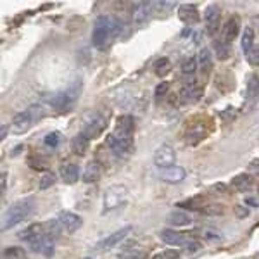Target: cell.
I'll use <instances>...</instances> for the list:
<instances>
[{
	"mask_svg": "<svg viewBox=\"0 0 259 259\" xmlns=\"http://www.w3.org/2000/svg\"><path fill=\"white\" fill-rule=\"evenodd\" d=\"M33 209H35V200H33L31 197L18 200L16 204H12V206L4 212V216H2V230L6 232V230L23 223L24 220L31 216Z\"/></svg>",
	"mask_w": 259,
	"mask_h": 259,
	"instance_id": "cell-1",
	"label": "cell"
},
{
	"mask_svg": "<svg viewBox=\"0 0 259 259\" xmlns=\"http://www.w3.org/2000/svg\"><path fill=\"white\" fill-rule=\"evenodd\" d=\"M116 35V19L109 18V16H100L95 21L94 31H92V41L95 47H102L109 36Z\"/></svg>",
	"mask_w": 259,
	"mask_h": 259,
	"instance_id": "cell-2",
	"label": "cell"
},
{
	"mask_svg": "<svg viewBox=\"0 0 259 259\" xmlns=\"http://www.w3.org/2000/svg\"><path fill=\"white\" fill-rule=\"evenodd\" d=\"M128 197V190L124 185H111L109 189L104 192V212H111L119 209L121 206H124Z\"/></svg>",
	"mask_w": 259,
	"mask_h": 259,
	"instance_id": "cell-3",
	"label": "cell"
},
{
	"mask_svg": "<svg viewBox=\"0 0 259 259\" xmlns=\"http://www.w3.org/2000/svg\"><path fill=\"white\" fill-rule=\"evenodd\" d=\"M175 161H177V154H175V149L168 144L159 145L156 149V152H154V164L159 169L173 168Z\"/></svg>",
	"mask_w": 259,
	"mask_h": 259,
	"instance_id": "cell-4",
	"label": "cell"
},
{
	"mask_svg": "<svg viewBox=\"0 0 259 259\" xmlns=\"http://www.w3.org/2000/svg\"><path fill=\"white\" fill-rule=\"evenodd\" d=\"M104 130H106V119L100 114H97V112H94V114L85 121V126H83L81 133L90 140V139H97V137L102 135Z\"/></svg>",
	"mask_w": 259,
	"mask_h": 259,
	"instance_id": "cell-5",
	"label": "cell"
},
{
	"mask_svg": "<svg viewBox=\"0 0 259 259\" xmlns=\"http://www.w3.org/2000/svg\"><path fill=\"white\" fill-rule=\"evenodd\" d=\"M78 90H68V92H59V94H54L52 97L49 99V104L54 107V109L59 111H66L69 107H73L74 100L78 97Z\"/></svg>",
	"mask_w": 259,
	"mask_h": 259,
	"instance_id": "cell-6",
	"label": "cell"
},
{
	"mask_svg": "<svg viewBox=\"0 0 259 259\" xmlns=\"http://www.w3.org/2000/svg\"><path fill=\"white\" fill-rule=\"evenodd\" d=\"M107 145L118 157H126L133 150V139H121V137L109 135L107 137Z\"/></svg>",
	"mask_w": 259,
	"mask_h": 259,
	"instance_id": "cell-7",
	"label": "cell"
},
{
	"mask_svg": "<svg viewBox=\"0 0 259 259\" xmlns=\"http://www.w3.org/2000/svg\"><path fill=\"white\" fill-rule=\"evenodd\" d=\"M130 232H132V227H124L121 230H116L114 233H109L106 239L99 240L97 245H95V249H97V250H109L112 247H116L119 242H123L124 239H126V235Z\"/></svg>",
	"mask_w": 259,
	"mask_h": 259,
	"instance_id": "cell-8",
	"label": "cell"
},
{
	"mask_svg": "<svg viewBox=\"0 0 259 259\" xmlns=\"http://www.w3.org/2000/svg\"><path fill=\"white\" fill-rule=\"evenodd\" d=\"M220 18H221V9L214 4L206 7L204 12V23H206V31L212 36L216 31L220 30Z\"/></svg>",
	"mask_w": 259,
	"mask_h": 259,
	"instance_id": "cell-9",
	"label": "cell"
},
{
	"mask_svg": "<svg viewBox=\"0 0 259 259\" xmlns=\"http://www.w3.org/2000/svg\"><path fill=\"white\" fill-rule=\"evenodd\" d=\"M36 121L35 118H33V114L30 111H23V112H18V114L12 118V130H14L16 133H24V132H28L33 124H35Z\"/></svg>",
	"mask_w": 259,
	"mask_h": 259,
	"instance_id": "cell-10",
	"label": "cell"
},
{
	"mask_svg": "<svg viewBox=\"0 0 259 259\" xmlns=\"http://www.w3.org/2000/svg\"><path fill=\"white\" fill-rule=\"evenodd\" d=\"M57 220H59L61 227L68 233H74L76 230H80L81 223H83L80 216L74 214V212H71V211H61L59 216H57Z\"/></svg>",
	"mask_w": 259,
	"mask_h": 259,
	"instance_id": "cell-11",
	"label": "cell"
},
{
	"mask_svg": "<svg viewBox=\"0 0 259 259\" xmlns=\"http://www.w3.org/2000/svg\"><path fill=\"white\" fill-rule=\"evenodd\" d=\"M239 31H240V18L239 16H232V18L225 23L223 30H221V40L230 45L239 36Z\"/></svg>",
	"mask_w": 259,
	"mask_h": 259,
	"instance_id": "cell-12",
	"label": "cell"
},
{
	"mask_svg": "<svg viewBox=\"0 0 259 259\" xmlns=\"http://www.w3.org/2000/svg\"><path fill=\"white\" fill-rule=\"evenodd\" d=\"M178 18L182 23L192 26V24H197L200 21V14H199L197 7L192 6V4H182V6L178 7Z\"/></svg>",
	"mask_w": 259,
	"mask_h": 259,
	"instance_id": "cell-13",
	"label": "cell"
},
{
	"mask_svg": "<svg viewBox=\"0 0 259 259\" xmlns=\"http://www.w3.org/2000/svg\"><path fill=\"white\" fill-rule=\"evenodd\" d=\"M133 130H135V123H133L132 116H119L118 123H116V137L121 139H133Z\"/></svg>",
	"mask_w": 259,
	"mask_h": 259,
	"instance_id": "cell-14",
	"label": "cell"
},
{
	"mask_svg": "<svg viewBox=\"0 0 259 259\" xmlns=\"http://www.w3.org/2000/svg\"><path fill=\"white\" fill-rule=\"evenodd\" d=\"M152 6L154 4L149 2H140L137 4L135 11H133V23L135 26H145L150 19V12H152Z\"/></svg>",
	"mask_w": 259,
	"mask_h": 259,
	"instance_id": "cell-15",
	"label": "cell"
},
{
	"mask_svg": "<svg viewBox=\"0 0 259 259\" xmlns=\"http://www.w3.org/2000/svg\"><path fill=\"white\" fill-rule=\"evenodd\" d=\"M200 97H202V89L197 83H189L180 92V102L182 104H195Z\"/></svg>",
	"mask_w": 259,
	"mask_h": 259,
	"instance_id": "cell-16",
	"label": "cell"
},
{
	"mask_svg": "<svg viewBox=\"0 0 259 259\" xmlns=\"http://www.w3.org/2000/svg\"><path fill=\"white\" fill-rule=\"evenodd\" d=\"M185 177H187V173H185V169H183L182 166H173V168L159 169V178L162 180V182L171 183V185L183 182Z\"/></svg>",
	"mask_w": 259,
	"mask_h": 259,
	"instance_id": "cell-17",
	"label": "cell"
},
{
	"mask_svg": "<svg viewBox=\"0 0 259 259\" xmlns=\"http://www.w3.org/2000/svg\"><path fill=\"white\" fill-rule=\"evenodd\" d=\"M19 239L21 240H26L30 245L36 244V242H40L41 239H45V235H44V225H38V223L30 225V227H28L26 230H23V232L19 233Z\"/></svg>",
	"mask_w": 259,
	"mask_h": 259,
	"instance_id": "cell-18",
	"label": "cell"
},
{
	"mask_svg": "<svg viewBox=\"0 0 259 259\" xmlns=\"http://www.w3.org/2000/svg\"><path fill=\"white\" fill-rule=\"evenodd\" d=\"M161 240L168 245H185L190 239H187V235L183 232H178V230H162L161 232Z\"/></svg>",
	"mask_w": 259,
	"mask_h": 259,
	"instance_id": "cell-19",
	"label": "cell"
},
{
	"mask_svg": "<svg viewBox=\"0 0 259 259\" xmlns=\"http://www.w3.org/2000/svg\"><path fill=\"white\" fill-rule=\"evenodd\" d=\"M61 178L64 180V183L73 185V183H76L80 180V168L76 164H73V162H68V164H64L61 168Z\"/></svg>",
	"mask_w": 259,
	"mask_h": 259,
	"instance_id": "cell-20",
	"label": "cell"
},
{
	"mask_svg": "<svg viewBox=\"0 0 259 259\" xmlns=\"http://www.w3.org/2000/svg\"><path fill=\"white\" fill-rule=\"evenodd\" d=\"M166 221L171 225V227H187V225L192 223V216L189 214V212L185 211H171L168 214V218H166Z\"/></svg>",
	"mask_w": 259,
	"mask_h": 259,
	"instance_id": "cell-21",
	"label": "cell"
},
{
	"mask_svg": "<svg viewBox=\"0 0 259 259\" xmlns=\"http://www.w3.org/2000/svg\"><path fill=\"white\" fill-rule=\"evenodd\" d=\"M102 177V168H100V164L97 161H90L89 164H87L85 171H83V182L85 183H94L100 180Z\"/></svg>",
	"mask_w": 259,
	"mask_h": 259,
	"instance_id": "cell-22",
	"label": "cell"
},
{
	"mask_svg": "<svg viewBox=\"0 0 259 259\" xmlns=\"http://www.w3.org/2000/svg\"><path fill=\"white\" fill-rule=\"evenodd\" d=\"M61 223L59 220H49L47 223H44V235L49 240H57L61 237Z\"/></svg>",
	"mask_w": 259,
	"mask_h": 259,
	"instance_id": "cell-23",
	"label": "cell"
},
{
	"mask_svg": "<svg viewBox=\"0 0 259 259\" xmlns=\"http://www.w3.org/2000/svg\"><path fill=\"white\" fill-rule=\"evenodd\" d=\"M89 147H90V140L87 139L83 133H78L73 139V142H71V149H73V152L76 154V156H85Z\"/></svg>",
	"mask_w": 259,
	"mask_h": 259,
	"instance_id": "cell-24",
	"label": "cell"
},
{
	"mask_svg": "<svg viewBox=\"0 0 259 259\" xmlns=\"http://www.w3.org/2000/svg\"><path fill=\"white\" fill-rule=\"evenodd\" d=\"M197 61H199L200 71H202V73L207 76V74H209L211 71H212V54H211V50L209 49H202V50H200Z\"/></svg>",
	"mask_w": 259,
	"mask_h": 259,
	"instance_id": "cell-25",
	"label": "cell"
},
{
	"mask_svg": "<svg viewBox=\"0 0 259 259\" xmlns=\"http://www.w3.org/2000/svg\"><path fill=\"white\" fill-rule=\"evenodd\" d=\"M245 97L249 102H256L259 99V76L257 74H250L247 80V89H245Z\"/></svg>",
	"mask_w": 259,
	"mask_h": 259,
	"instance_id": "cell-26",
	"label": "cell"
},
{
	"mask_svg": "<svg viewBox=\"0 0 259 259\" xmlns=\"http://www.w3.org/2000/svg\"><path fill=\"white\" fill-rule=\"evenodd\" d=\"M232 185H233V189H237L239 192H245L252 187V178L245 173L237 175V177H233V180H232Z\"/></svg>",
	"mask_w": 259,
	"mask_h": 259,
	"instance_id": "cell-27",
	"label": "cell"
},
{
	"mask_svg": "<svg viewBox=\"0 0 259 259\" xmlns=\"http://www.w3.org/2000/svg\"><path fill=\"white\" fill-rule=\"evenodd\" d=\"M242 50H244V54L247 56L250 50H254V31L252 28H245L244 33H242Z\"/></svg>",
	"mask_w": 259,
	"mask_h": 259,
	"instance_id": "cell-28",
	"label": "cell"
},
{
	"mask_svg": "<svg viewBox=\"0 0 259 259\" xmlns=\"http://www.w3.org/2000/svg\"><path fill=\"white\" fill-rule=\"evenodd\" d=\"M169 71H171V62L169 59H166V57H161V59H157L154 62V73L159 78H164Z\"/></svg>",
	"mask_w": 259,
	"mask_h": 259,
	"instance_id": "cell-29",
	"label": "cell"
},
{
	"mask_svg": "<svg viewBox=\"0 0 259 259\" xmlns=\"http://www.w3.org/2000/svg\"><path fill=\"white\" fill-rule=\"evenodd\" d=\"M2 259H26V252L21 247H6L2 250Z\"/></svg>",
	"mask_w": 259,
	"mask_h": 259,
	"instance_id": "cell-30",
	"label": "cell"
},
{
	"mask_svg": "<svg viewBox=\"0 0 259 259\" xmlns=\"http://www.w3.org/2000/svg\"><path fill=\"white\" fill-rule=\"evenodd\" d=\"M212 47H214L216 56H218L221 61H225V59H228V57H230V45L225 44L223 40H214Z\"/></svg>",
	"mask_w": 259,
	"mask_h": 259,
	"instance_id": "cell-31",
	"label": "cell"
},
{
	"mask_svg": "<svg viewBox=\"0 0 259 259\" xmlns=\"http://www.w3.org/2000/svg\"><path fill=\"white\" fill-rule=\"evenodd\" d=\"M180 207H185V209H194V211H202V206L204 204L202 197H194V199H189V200H183V202L177 204Z\"/></svg>",
	"mask_w": 259,
	"mask_h": 259,
	"instance_id": "cell-32",
	"label": "cell"
},
{
	"mask_svg": "<svg viewBox=\"0 0 259 259\" xmlns=\"http://www.w3.org/2000/svg\"><path fill=\"white\" fill-rule=\"evenodd\" d=\"M199 68V61L195 57H189V59L183 61L182 64V73L183 74H194Z\"/></svg>",
	"mask_w": 259,
	"mask_h": 259,
	"instance_id": "cell-33",
	"label": "cell"
},
{
	"mask_svg": "<svg viewBox=\"0 0 259 259\" xmlns=\"http://www.w3.org/2000/svg\"><path fill=\"white\" fill-rule=\"evenodd\" d=\"M56 183V175L54 173H45V175H41V178H40V183H38V189L40 190H47L50 189V187Z\"/></svg>",
	"mask_w": 259,
	"mask_h": 259,
	"instance_id": "cell-34",
	"label": "cell"
},
{
	"mask_svg": "<svg viewBox=\"0 0 259 259\" xmlns=\"http://www.w3.org/2000/svg\"><path fill=\"white\" fill-rule=\"evenodd\" d=\"M44 142H45V145H47V147H52V149L57 147V145H59V133H57V132L49 133V135L44 139Z\"/></svg>",
	"mask_w": 259,
	"mask_h": 259,
	"instance_id": "cell-35",
	"label": "cell"
},
{
	"mask_svg": "<svg viewBox=\"0 0 259 259\" xmlns=\"http://www.w3.org/2000/svg\"><path fill=\"white\" fill-rule=\"evenodd\" d=\"M245 57H247V62H249L250 66L257 68V66H259V47H254V50H250V52Z\"/></svg>",
	"mask_w": 259,
	"mask_h": 259,
	"instance_id": "cell-36",
	"label": "cell"
},
{
	"mask_svg": "<svg viewBox=\"0 0 259 259\" xmlns=\"http://www.w3.org/2000/svg\"><path fill=\"white\" fill-rule=\"evenodd\" d=\"M223 206L221 204H211V206H206L202 207V212H206V214H223Z\"/></svg>",
	"mask_w": 259,
	"mask_h": 259,
	"instance_id": "cell-37",
	"label": "cell"
},
{
	"mask_svg": "<svg viewBox=\"0 0 259 259\" xmlns=\"http://www.w3.org/2000/svg\"><path fill=\"white\" fill-rule=\"evenodd\" d=\"M168 89H169V83L168 81H161L159 85L156 87V92H154V95H156L157 99L164 97V95L168 94Z\"/></svg>",
	"mask_w": 259,
	"mask_h": 259,
	"instance_id": "cell-38",
	"label": "cell"
},
{
	"mask_svg": "<svg viewBox=\"0 0 259 259\" xmlns=\"http://www.w3.org/2000/svg\"><path fill=\"white\" fill-rule=\"evenodd\" d=\"M233 211H235V214H237V218H245V216L249 214V211H247V206H235L233 207Z\"/></svg>",
	"mask_w": 259,
	"mask_h": 259,
	"instance_id": "cell-39",
	"label": "cell"
},
{
	"mask_svg": "<svg viewBox=\"0 0 259 259\" xmlns=\"http://www.w3.org/2000/svg\"><path fill=\"white\" fill-rule=\"evenodd\" d=\"M185 247H187V250H189V252H195V250L200 249V244H199L197 240H189L185 244Z\"/></svg>",
	"mask_w": 259,
	"mask_h": 259,
	"instance_id": "cell-40",
	"label": "cell"
},
{
	"mask_svg": "<svg viewBox=\"0 0 259 259\" xmlns=\"http://www.w3.org/2000/svg\"><path fill=\"white\" fill-rule=\"evenodd\" d=\"M249 171H252V173L259 175V161H252L249 164Z\"/></svg>",
	"mask_w": 259,
	"mask_h": 259,
	"instance_id": "cell-41",
	"label": "cell"
},
{
	"mask_svg": "<svg viewBox=\"0 0 259 259\" xmlns=\"http://www.w3.org/2000/svg\"><path fill=\"white\" fill-rule=\"evenodd\" d=\"M0 182H2V194L6 192V185H7V173L6 171H2V178H0Z\"/></svg>",
	"mask_w": 259,
	"mask_h": 259,
	"instance_id": "cell-42",
	"label": "cell"
},
{
	"mask_svg": "<svg viewBox=\"0 0 259 259\" xmlns=\"http://www.w3.org/2000/svg\"><path fill=\"white\" fill-rule=\"evenodd\" d=\"M6 137H7V126H6V124H2V126H0V139H6Z\"/></svg>",
	"mask_w": 259,
	"mask_h": 259,
	"instance_id": "cell-43",
	"label": "cell"
},
{
	"mask_svg": "<svg viewBox=\"0 0 259 259\" xmlns=\"http://www.w3.org/2000/svg\"><path fill=\"white\" fill-rule=\"evenodd\" d=\"M152 259H166V257H164V254L159 252V254H156V256H154Z\"/></svg>",
	"mask_w": 259,
	"mask_h": 259,
	"instance_id": "cell-44",
	"label": "cell"
},
{
	"mask_svg": "<svg viewBox=\"0 0 259 259\" xmlns=\"http://www.w3.org/2000/svg\"><path fill=\"white\" fill-rule=\"evenodd\" d=\"M256 259H259V254H256Z\"/></svg>",
	"mask_w": 259,
	"mask_h": 259,
	"instance_id": "cell-45",
	"label": "cell"
},
{
	"mask_svg": "<svg viewBox=\"0 0 259 259\" xmlns=\"http://www.w3.org/2000/svg\"><path fill=\"white\" fill-rule=\"evenodd\" d=\"M85 259H92V257H85Z\"/></svg>",
	"mask_w": 259,
	"mask_h": 259,
	"instance_id": "cell-46",
	"label": "cell"
},
{
	"mask_svg": "<svg viewBox=\"0 0 259 259\" xmlns=\"http://www.w3.org/2000/svg\"><path fill=\"white\" fill-rule=\"evenodd\" d=\"M257 190H259V189H257Z\"/></svg>",
	"mask_w": 259,
	"mask_h": 259,
	"instance_id": "cell-47",
	"label": "cell"
}]
</instances>
